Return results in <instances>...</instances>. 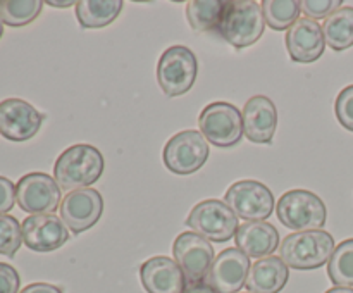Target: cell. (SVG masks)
<instances>
[{
  "label": "cell",
  "mask_w": 353,
  "mask_h": 293,
  "mask_svg": "<svg viewBox=\"0 0 353 293\" xmlns=\"http://www.w3.org/2000/svg\"><path fill=\"white\" fill-rule=\"evenodd\" d=\"M105 161L100 150L88 143H76L65 148L54 165V179L61 190L76 192L99 181Z\"/></svg>",
  "instance_id": "obj_1"
},
{
  "label": "cell",
  "mask_w": 353,
  "mask_h": 293,
  "mask_svg": "<svg viewBox=\"0 0 353 293\" xmlns=\"http://www.w3.org/2000/svg\"><path fill=\"white\" fill-rule=\"evenodd\" d=\"M334 248V238L327 231H300L279 243V257L288 267L310 271L330 262Z\"/></svg>",
  "instance_id": "obj_2"
},
{
  "label": "cell",
  "mask_w": 353,
  "mask_h": 293,
  "mask_svg": "<svg viewBox=\"0 0 353 293\" xmlns=\"http://www.w3.org/2000/svg\"><path fill=\"white\" fill-rule=\"evenodd\" d=\"M264 30L265 19L261 3L255 0H233L226 2L217 33L234 48H245L261 40Z\"/></svg>",
  "instance_id": "obj_3"
},
{
  "label": "cell",
  "mask_w": 353,
  "mask_h": 293,
  "mask_svg": "<svg viewBox=\"0 0 353 293\" xmlns=\"http://www.w3.org/2000/svg\"><path fill=\"white\" fill-rule=\"evenodd\" d=\"M276 214L288 230L316 231L326 224L327 210L323 200L309 190H290L276 203Z\"/></svg>",
  "instance_id": "obj_4"
},
{
  "label": "cell",
  "mask_w": 353,
  "mask_h": 293,
  "mask_svg": "<svg viewBox=\"0 0 353 293\" xmlns=\"http://www.w3.org/2000/svg\"><path fill=\"white\" fill-rule=\"evenodd\" d=\"M186 226L207 240L224 243L236 234L240 224L238 216L226 205V202L209 199L193 207L186 217Z\"/></svg>",
  "instance_id": "obj_5"
},
{
  "label": "cell",
  "mask_w": 353,
  "mask_h": 293,
  "mask_svg": "<svg viewBox=\"0 0 353 293\" xmlns=\"http://www.w3.org/2000/svg\"><path fill=\"white\" fill-rule=\"evenodd\" d=\"M199 62L188 47L174 45L164 50L157 64V81L168 97H179L190 92L196 79Z\"/></svg>",
  "instance_id": "obj_6"
},
{
  "label": "cell",
  "mask_w": 353,
  "mask_h": 293,
  "mask_svg": "<svg viewBox=\"0 0 353 293\" xmlns=\"http://www.w3.org/2000/svg\"><path fill=\"white\" fill-rule=\"evenodd\" d=\"M199 126L205 140L221 148L234 147L243 137V117L230 102L209 103L200 112Z\"/></svg>",
  "instance_id": "obj_7"
},
{
  "label": "cell",
  "mask_w": 353,
  "mask_h": 293,
  "mask_svg": "<svg viewBox=\"0 0 353 293\" xmlns=\"http://www.w3.org/2000/svg\"><path fill=\"white\" fill-rule=\"evenodd\" d=\"M226 205L247 223L265 221L274 212V193L255 179H241L228 188L224 196Z\"/></svg>",
  "instance_id": "obj_8"
},
{
  "label": "cell",
  "mask_w": 353,
  "mask_h": 293,
  "mask_svg": "<svg viewBox=\"0 0 353 293\" xmlns=\"http://www.w3.org/2000/svg\"><path fill=\"white\" fill-rule=\"evenodd\" d=\"M162 159L165 168L174 174H193L209 159V143L200 131H179L165 143Z\"/></svg>",
  "instance_id": "obj_9"
},
{
  "label": "cell",
  "mask_w": 353,
  "mask_h": 293,
  "mask_svg": "<svg viewBox=\"0 0 353 293\" xmlns=\"http://www.w3.org/2000/svg\"><path fill=\"white\" fill-rule=\"evenodd\" d=\"M172 257L185 272L188 285L202 283L207 278L216 254L207 238L200 236L195 231H185L178 234L172 245Z\"/></svg>",
  "instance_id": "obj_10"
},
{
  "label": "cell",
  "mask_w": 353,
  "mask_h": 293,
  "mask_svg": "<svg viewBox=\"0 0 353 293\" xmlns=\"http://www.w3.org/2000/svg\"><path fill=\"white\" fill-rule=\"evenodd\" d=\"M16 202L28 214H54L61 207V186L50 174L30 172L16 185Z\"/></svg>",
  "instance_id": "obj_11"
},
{
  "label": "cell",
  "mask_w": 353,
  "mask_h": 293,
  "mask_svg": "<svg viewBox=\"0 0 353 293\" xmlns=\"http://www.w3.org/2000/svg\"><path fill=\"white\" fill-rule=\"evenodd\" d=\"M250 257L240 248H226L214 259L205 283L216 293H238L247 283Z\"/></svg>",
  "instance_id": "obj_12"
},
{
  "label": "cell",
  "mask_w": 353,
  "mask_h": 293,
  "mask_svg": "<svg viewBox=\"0 0 353 293\" xmlns=\"http://www.w3.org/2000/svg\"><path fill=\"white\" fill-rule=\"evenodd\" d=\"M59 210L68 230L79 234L99 223L103 212V199L95 188L76 190L62 199Z\"/></svg>",
  "instance_id": "obj_13"
},
{
  "label": "cell",
  "mask_w": 353,
  "mask_h": 293,
  "mask_svg": "<svg viewBox=\"0 0 353 293\" xmlns=\"http://www.w3.org/2000/svg\"><path fill=\"white\" fill-rule=\"evenodd\" d=\"M43 116L21 99L0 102V134L10 141H26L40 131Z\"/></svg>",
  "instance_id": "obj_14"
},
{
  "label": "cell",
  "mask_w": 353,
  "mask_h": 293,
  "mask_svg": "<svg viewBox=\"0 0 353 293\" xmlns=\"http://www.w3.org/2000/svg\"><path fill=\"white\" fill-rule=\"evenodd\" d=\"M23 243L33 252H54L68 243L69 231L55 214H33L21 224Z\"/></svg>",
  "instance_id": "obj_15"
},
{
  "label": "cell",
  "mask_w": 353,
  "mask_h": 293,
  "mask_svg": "<svg viewBox=\"0 0 353 293\" xmlns=\"http://www.w3.org/2000/svg\"><path fill=\"white\" fill-rule=\"evenodd\" d=\"M140 279L147 293H185L186 276L174 259L155 255L140 267Z\"/></svg>",
  "instance_id": "obj_16"
},
{
  "label": "cell",
  "mask_w": 353,
  "mask_h": 293,
  "mask_svg": "<svg viewBox=\"0 0 353 293\" xmlns=\"http://www.w3.org/2000/svg\"><path fill=\"white\" fill-rule=\"evenodd\" d=\"M285 41L292 61L300 64L316 62L326 48L323 26L310 17H300L288 30Z\"/></svg>",
  "instance_id": "obj_17"
},
{
  "label": "cell",
  "mask_w": 353,
  "mask_h": 293,
  "mask_svg": "<svg viewBox=\"0 0 353 293\" xmlns=\"http://www.w3.org/2000/svg\"><path fill=\"white\" fill-rule=\"evenodd\" d=\"M243 134L254 143H271L278 128V110L269 97L255 95L245 103Z\"/></svg>",
  "instance_id": "obj_18"
},
{
  "label": "cell",
  "mask_w": 353,
  "mask_h": 293,
  "mask_svg": "<svg viewBox=\"0 0 353 293\" xmlns=\"http://www.w3.org/2000/svg\"><path fill=\"white\" fill-rule=\"evenodd\" d=\"M234 240L243 254L255 259L269 257L279 247L278 230L268 221H252L241 224L234 234Z\"/></svg>",
  "instance_id": "obj_19"
},
{
  "label": "cell",
  "mask_w": 353,
  "mask_h": 293,
  "mask_svg": "<svg viewBox=\"0 0 353 293\" xmlns=\"http://www.w3.org/2000/svg\"><path fill=\"white\" fill-rule=\"evenodd\" d=\"M290 279V267L281 257L269 255L252 264L247 276V290L250 293H279Z\"/></svg>",
  "instance_id": "obj_20"
},
{
  "label": "cell",
  "mask_w": 353,
  "mask_h": 293,
  "mask_svg": "<svg viewBox=\"0 0 353 293\" xmlns=\"http://www.w3.org/2000/svg\"><path fill=\"white\" fill-rule=\"evenodd\" d=\"M76 17L88 30L109 26L123 10V0H81L76 2Z\"/></svg>",
  "instance_id": "obj_21"
},
{
  "label": "cell",
  "mask_w": 353,
  "mask_h": 293,
  "mask_svg": "<svg viewBox=\"0 0 353 293\" xmlns=\"http://www.w3.org/2000/svg\"><path fill=\"white\" fill-rule=\"evenodd\" d=\"M326 45L336 52H343L353 45V7H341L323 23Z\"/></svg>",
  "instance_id": "obj_22"
},
{
  "label": "cell",
  "mask_w": 353,
  "mask_h": 293,
  "mask_svg": "<svg viewBox=\"0 0 353 293\" xmlns=\"http://www.w3.org/2000/svg\"><path fill=\"white\" fill-rule=\"evenodd\" d=\"M226 2L223 0H193L186 3V17L193 30L210 31L219 28Z\"/></svg>",
  "instance_id": "obj_23"
},
{
  "label": "cell",
  "mask_w": 353,
  "mask_h": 293,
  "mask_svg": "<svg viewBox=\"0 0 353 293\" xmlns=\"http://www.w3.org/2000/svg\"><path fill=\"white\" fill-rule=\"evenodd\" d=\"M262 14L265 24L274 31L290 30L300 19V2L296 0H264Z\"/></svg>",
  "instance_id": "obj_24"
},
{
  "label": "cell",
  "mask_w": 353,
  "mask_h": 293,
  "mask_svg": "<svg viewBox=\"0 0 353 293\" xmlns=\"http://www.w3.org/2000/svg\"><path fill=\"white\" fill-rule=\"evenodd\" d=\"M327 276L333 285L352 288L353 286V238L345 240L334 248L327 262Z\"/></svg>",
  "instance_id": "obj_25"
},
{
  "label": "cell",
  "mask_w": 353,
  "mask_h": 293,
  "mask_svg": "<svg viewBox=\"0 0 353 293\" xmlns=\"http://www.w3.org/2000/svg\"><path fill=\"white\" fill-rule=\"evenodd\" d=\"M41 7V0H0V21L12 28L26 26L40 16Z\"/></svg>",
  "instance_id": "obj_26"
},
{
  "label": "cell",
  "mask_w": 353,
  "mask_h": 293,
  "mask_svg": "<svg viewBox=\"0 0 353 293\" xmlns=\"http://www.w3.org/2000/svg\"><path fill=\"white\" fill-rule=\"evenodd\" d=\"M23 245V230L19 221L9 214H0V255L14 257Z\"/></svg>",
  "instance_id": "obj_27"
},
{
  "label": "cell",
  "mask_w": 353,
  "mask_h": 293,
  "mask_svg": "<svg viewBox=\"0 0 353 293\" xmlns=\"http://www.w3.org/2000/svg\"><path fill=\"white\" fill-rule=\"evenodd\" d=\"M338 9H341L340 0H302L300 2V10L314 21L327 19Z\"/></svg>",
  "instance_id": "obj_28"
},
{
  "label": "cell",
  "mask_w": 353,
  "mask_h": 293,
  "mask_svg": "<svg viewBox=\"0 0 353 293\" xmlns=\"http://www.w3.org/2000/svg\"><path fill=\"white\" fill-rule=\"evenodd\" d=\"M334 112H336L338 121L348 131H353V85L347 86L336 97L334 103Z\"/></svg>",
  "instance_id": "obj_29"
},
{
  "label": "cell",
  "mask_w": 353,
  "mask_h": 293,
  "mask_svg": "<svg viewBox=\"0 0 353 293\" xmlns=\"http://www.w3.org/2000/svg\"><path fill=\"white\" fill-rule=\"evenodd\" d=\"M19 272L12 265L0 262V293H17L19 292Z\"/></svg>",
  "instance_id": "obj_30"
},
{
  "label": "cell",
  "mask_w": 353,
  "mask_h": 293,
  "mask_svg": "<svg viewBox=\"0 0 353 293\" xmlns=\"http://www.w3.org/2000/svg\"><path fill=\"white\" fill-rule=\"evenodd\" d=\"M16 203V186L6 176H0V214L12 210Z\"/></svg>",
  "instance_id": "obj_31"
},
{
  "label": "cell",
  "mask_w": 353,
  "mask_h": 293,
  "mask_svg": "<svg viewBox=\"0 0 353 293\" xmlns=\"http://www.w3.org/2000/svg\"><path fill=\"white\" fill-rule=\"evenodd\" d=\"M19 293H64L59 286L50 285V283H31L26 288L21 290Z\"/></svg>",
  "instance_id": "obj_32"
},
{
  "label": "cell",
  "mask_w": 353,
  "mask_h": 293,
  "mask_svg": "<svg viewBox=\"0 0 353 293\" xmlns=\"http://www.w3.org/2000/svg\"><path fill=\"white\" fill-rule=\"evenodd\" d=\"M185 293H216L210 288L207 283H192V285H186Z\"/></svg>",
  "instance_id": "obj_33"
},
{
  "label": "cell",
  "mask_w": 353,
  "mask_h": 293,
  "mask_svg": "<svg viewBox=\"0 0 353 293\" xmlns=\"http://www.w3.org/2000/svg\"><path fill=\"white\" fill-rule=\"evenodd\" d=\"M48 6L52 7H71V6H76V2H72V0H68V2H57V0H48Z\"/></svg>",
  "instance_id": "obj_34"
},
{
  "label": "cell",
  "mask_w": 353,
  "mask_h": 293,
  "mask_svg": "<svg viewBox=\"0 0 353 293\" xmlns=\"http://www.w3.org/2000/svg\"><path fill=\"white\" fill-rule=\"evenodd\" d=\"M326 293H353V288H343V286H334V288L327 290Z\"/></svg>",
  "instance_id": "obj_35"
},
{
  "label": "cell",
  "mask_w": 353,
  "mask_h": 293,
  "mask_svg": "<svg viewBox=\"0 0 353 293\" xmlns=\"http://www.w3.org/2000/svg\"><path fill=\"white\" fill-rule=\"evenodd\" d=\"M2 34H3V23L0 21V38H2Z\"/></svg>",
  "instance_id": "obj_36"
},
{
  "label": "cell",
  "mask_w": 353,
  "mask_h": 293,
  "mask_svg": "<svg viewBox=\"0 0 353 293\" xmlns=\"http://www.w3.org/2000/svg\"><path fill=\"white\" fill-rule=\"evenodd\" d=\"M248 293H250V292H248Z\"/></svg>",
  "instance_id": "obj_37"
}]
</instances>
